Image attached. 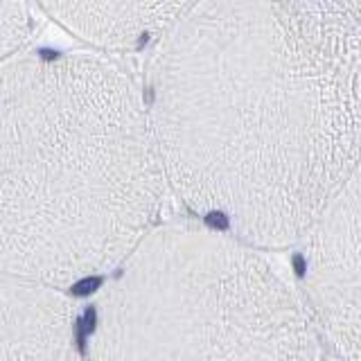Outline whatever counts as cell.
<instances>
[{
    "label": "cell",
    "mask_w": 361,
    "mask_h": 361,
    "mask_svg": "<svg viewBox=\"0 0 361 361\" xmlns=\"http://www.w3.org/2000/svg\"><path fill=\"white\" fill-rule=\"evenodd\" d=\"M0 361H84L73 302L54 287L3 276Z\"/></svg>",
    "instance_id": "obj_5"
},
{
    "label": "cell",
    "mask_w": 361,
    "mask_h": 361,
    "mask_svg": "<svg viewBox=\"0 0 361 361\" xmlns=\"http://www.w3.org/2000/svg\"><path fill=\"white\" fill-rule=\"evenodd\" d=\"M302 296L338 361H361V161L305 240Z\"/></svg>",
    "instance_id": "obj_4"
},
{
    "label": "cell",
    "mask_w": 361,
    "mask_h": 361,
    "mask_svg": "<svg viewBox=\"0 0 361 361\" xmlns=\"http://www.w3.org/2000/svg\"><path fill=\"white\" fill-rule=\"evenodd\" d=\"M321 332L253 246L165 226L124 259L95 307L88 361H319Z\"/></svg>",
    "instance_id": "obj_3"
},
{
    "label": "cell",
    "mask_w": 361,
    "mask_h": 361,
    "mask_svg": "<svg viewBox=\"0 0 361 361\" xmlns=\"http://www.w3.org/2000/svg\"><path fill=\"white\" fill-rule=\"evenodd\" d=\"M165 167L149 106L120 68L25 52L0 73L3 276L59 289L149 235Z\"/></svg>",
    "instance_id": "obj_2"
},
{
    "label": "cell",
    "mask_w": 361,
    "mask_h": 361,
    "mask_svg": "<svg viewBox=\"0 0 361 361\" xmlns=\"http://www.w3.org/2000/svg\"><path fill=\"white\" fill-rule=\"evenodd\" d=\"M25 3H0V34H3V41H0V48H3V59L7 61L9 54H18L23 48V43L30 37V14H27Z\"/></svg>",
    "instance_id": "obj_7"
},
{
    "label": "cell",
    "mask_w": 361,
    "mask_h": 361,
    "mask_svg": "<svg viewBox=\"0 0 361 361\" xmlns=\"http://www.w3.org/2000/svg\"><path fill=\"white\" fill-rule=\"evenodd\" d=\"M165 178L253 248L305 242L361 161L348 3H190L149 63Z\"/></svg>",
    "instance_id": "obj_1"
},
{
    "label": "cell",
    "mask_w": 361,
    "mask_h": 361,
    "mask_svg": "<svg viewBox=\"0 0 361 361\" xmlns=\"http://www.w3.org/2000/svg\"><path fill=\"white\" fill-rule=\"evenodd\" d=\"M63 27L102 48H129L163 34L183 16L190 3H43Z\"/></svg>",
    "instance_id": "obj_6"
},
{
    "label": "cell",
    "mask_w": 361,
    "mask_h": 361,
    "mask_svg": "<svg viewBox=\"0 0 361 361\" xmlns=\"http://www.w3.org/2000/svg\"><path fill=\"white\" fill-rule=\"evenodd\" d=\"M357 7H359V9H361V3H357Z\"/></svg>",
    "instance_id": "obj_8"
}]
</instances>
